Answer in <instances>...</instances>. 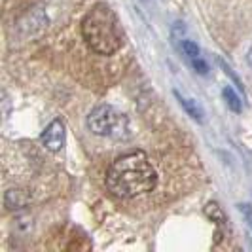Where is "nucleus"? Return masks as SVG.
Listing matches in <instances>:
<instances>
[{"label":"nucleus","mask_w":252,"mask_h":252,"mask_svg":"<svg viewBox=\"0 0 252 252\" xmlns=\"http://www.w3.org/2000/svg\"><path fill=\"white\" fill-rule=\"evenodd\" d=\"M158 184V173L142 152H129L120 156L106 171V188L120 199H133Z\"/></svg>","instance_id":"nucleus-1"},{"label":"nucleus","mask_w":252,"mask_h":252,"mask_svg":"<svg viewBox=\"0 0 252 252\" xmlns=\"http://www.w3.org/2000/svg\"><path fill=\"white\" fill-rule=\"evenodd\" d=\"M82 36L89 50L99 55H112L124 44V31L114 10L99 2L82 19Z\"/></svg>","instance_id":"nucleus-2"},{"label":"nucleus","mask_w":252,"mask_h":252,"mask_svg":"<svg viewBox=\"0 0 252 252\" xmlns=\"http://www.w3.org/2000/svg\"><path fill=\"white\" fill-rule=\"evenodd\" d=\"M86 126L93 135L102 139L127 140L131 137L129 118L112 104L95 106L86 118Z\"/></svg>","instance_id":"nucleus-3"},{"label":"nucleus","mask_w":252,"mask_h":252,"mask_svg":"<svg viewBox=\"0 0 252 252\" xmlns=\"http://www.w3.org/2000/svg\"><path fill=\"white\" fill-rule=\"evenodd\" d=\"M64 137H66V131H64V124L61 120H53L50 126L46 127L40 135V142L44 144V148L50 152H59L64 146Z\"/></svg>","instance_id":"nucleus-4"},{"label":"nucleus","mask_w":252,"mask_h":252,"mask_svg":"<svg viewBox=\"0 0 252 252\" xmlns=\"http://www.w3.org/2000/svg\"><path fill=\"white\" fill-rule=\"evenodd\" d=\"M178 50L182 51V55L186 57L188 64L197 72V74H201V76L209 74V64H207V61L201 57V50H199V46H197L193 40L184 38V40L178 44Z\"/></svg>","instance_id":"nucleus-5"},{"label":"nucleus","mask_w":252,"mask_h":252,"mask_svg":"<svg viewBox=\"0 0 252 252\" xmlns=\"http://www.w3.org/2000/svg\"><path fill=\"white\" fill-rule=\"evenodd\" d=\"M19 27H23L25 29V36H32V34H38L40 31H44L46 27H48V17H46V13L42 12V10H32V12H29L25 17H21L19 19Z\"/></svg>","instance_id":"nucleus-6"},{"label":"nucleus","mask_w":252,"mask_h":252,"mask_svg":"<svg viewBox=\"0 0 252 252\" xmlns=\"http://www.w3.org/2000/svg\"><path fill=\"white\" fill-rule=\"evenodd\" d=\"M31 201V195L21 188H10L4 195V207L6 211H19L25 209Z\"/></svg>","instance_id":"nucleus-7"},{"label":"nucleus","mask_w":252,"mask_h":252,"mask_svg":"<svg viewBox=\"0 0 252 252\" xmlns=\"http://www.w3.org/2000/svg\"><path fill=\"white\" fill-rule=\"evenodd\" d=\"M175 97L178 99V102H180V106H182V108L186 110V114H188L189 118L201 124V122H203V116H205V112H203L201 106L197 104V101H193V99H189V97H186V95H182L180 91H175Z\"/></svg>","instance_id":"nucleus-8"},{"label":"nucleus","mask_w":252,"mask_h":252,"mask_svg":"<svg viewBox=\"0 0 252 252\" xmlns=\"http://www.w3.org/2000/svg\"><path fill=\"white\" fill-rule=\"evenodd\" d=\"M222 95H224V99H226V104H227V108H229V110H233V112H237V114L243 110V101H241L239 95L229 88V86L222 89Z\"/></svg>","instance_id":"nucleus-9"},{"label":"nucleus","mask_w":252,"mask_h":252,"mask_svg":"<svg viewBox=\"0 0 252 252\" xmlns=\"http://www.w3.org/2000/svg\"><path fill=\"white\" fill-rule=\"evenodd\" d=\"M205 213L211 216L213 220H216V224H220V226L226 224V216L222 213V209L218 207V203H209V205L205 207Z\"/></svg>","instance_id":"nucleus-10"},{"label":"nucleus","mask_w":252,"mask_h":252,"mask_svg":"<svg viewBox=\"0 0 252 252\" xmlns=\"http://www.w3.org/2000/svg\"><path fill=\"white\" fill-rule=\"evenodd\" d=\"M218 63H220V66L224 68V72H226V76H229V78L233 80V84H235V86L239 88V91H245V89H243V84H241V82H239V78H237V74H233V70H231V66H229V64L224 63L222 59H218Z\"/></svg>","instance_id":"nucleus-11"},{"label":"nucleus","mask_w":252,"mask_h":252,"mask_svg":"<svg viewBox=\"0 0 252 252\" xmlns=\"http://www.w3.org/2000/svg\"><path fill=\"white\" fill-rule=\"evenodd\" d=\"M247 59H249V64L252 66V46H251V50H249V55H247Z\"/></svg>","instance_id":"nucleus-12"}]
</instances>
